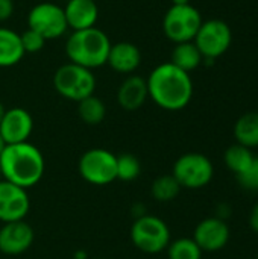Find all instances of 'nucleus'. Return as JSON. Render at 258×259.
Segmentation results:
<instances>
[{"label": "nucleus", "instance_id": "obj_3", "mask_svg": "<svg viewBox=\"0 0 258 259\" xmlns=\"http://www.w3.org/2000/svg\"><path fill=\"white\" fill-rule=\"evenodd\" d=\"M111 46L108 35L94 26L73 30L65 41V55L71 64L94 70L106 64Z\"/></svg>", "mask_w": 258, "mask_h": 259}, {"label": "nucleus", "instance_id": "obj_13", "mask_svg": "<svg viewBox=\"0 0 258 259\" xmlns=\"http://www.w3.org/2000/svg\"><path fill=\"white\" fill-rule=\"evenodd\" d=\"M33 131V118L24 108L15 106L5 111L0 121V135L6 144H18L29 141Z\"/></svg>", "mask_w": 258, "mask_h": 259}, {"label": "nucleus", "instance_id": "obj_10", "mask_svg": "<svg viewBox=\"0 0 258 259\" xmlns=\"http://www.w3.org/2000/svg\"><path fill=\"white\" fill-rule=\"evenodd\" d=\"M233 32L227 21L219 18H211L202 21L193 42L199 49L204 58L216 59L222 56L231 46Z\"/></svg>", "mask_w": 258, "mask_h": 259}, {"label": "nucleus", "instance_id": "obj_4", "mask_svg": "<svg viewBox=\"0 0 258 259\" xmlns=\"http://www.w3.org/2000/svg\"><path fill=\"white\" fill-rule=\"evenodd\" d=\"M131 241L135 249L148 255H157L164 252L172 240L167 223L151 214H144L134 220L129 232Z\"/></svg>", "mask_w": 258, "mask_h": 259}, {"label": "nucleus", "instance_id": "obj_24", "mask_svg": "<svg viewBox=\"0 0 258 259\" xmlns=\"http://www.w3.org/2000/svg\"><path fill=\"white\" fill-rule=\"evenodd\" d=\"M167 250L169 259H201L202 250L193 238H178L170 241Z\"/></svg>", "mask_w": 258, "mask_h": 259}, {"label": "nucleus", "instance_id": "obj_26", "mask_svg": "<svg viewBox=\"0 0 258 259\" xmlns=\"http://www.w3.org/2000/svg\"><path fill=\"white\" fill-rule=\"evenodd\" d=\"M236 179L242 188L249 191H258V156H254L252 162L245 171L236 175Z\"/></svg>", "mask_w": 258, "mask_h": 259}, {"label": "nucleus", "instance_id": "obj_14", "mask_svg": "<svg viewBox=\"0 0 258 259\" xmlns=\"http://www.w3.org/2000/svg\"><path fill=\"white\" fill-rule=\"evenodd\" d=\"M193 240L202 252L222 250L230 241V228L219 217H208L198 223L193 232Z\"/></svg>", "mask_w": 258, "mask_h": 259}, {"label": "nucleus", "instance_id": "obj_17", "mask_svg": "<svg viewBox=\"0 0 258 259\" xmlns=\"http://www.w3.org/2000/svg\"><path fill=\"white\" fill-rule=\"evenodd\" d=\"M149 99L146 79L138 74H129L117 90V103L125 111L140 109Z\"/></svg>", "mask_w": 258, "mask_h": 259}, {"label": "nucleus", "instance_id": "obj_5", "mask_svg": "<svg viewBox=\"0 0 258 259\" xmlns=\"http://www.w3.org/2000/svg\"><path fill=\"white\" fill-rule=\"evenodd\" d=\"M53 87L61 97L78 103L94 94L96 76L93 70L68 62L55 71Z\"/></svg>", "mask_w": 258, "mask_h": 259}, {"label": "nucleus", "instance_id": "obj_35", "mask_svg": "<svg viewBox=\"0 0 258 259\" xmlns=\"http://www.w3.org/2000/svg\"><path fill=\"white\" fill-rule=\"evenodd\" d=\"M257 259H258V256H257Z\"/></svg>", "mask_w": 258, "mask_h": 259}, {"label": "nucleus", "instance_id": "obj_30", "mask_svg": "<svg viewBox=\"0 0 258 259\" xmlns=\"http://www.w3.org/2000/svg\"><path fill=\"white\" fill-rule=\"evenodd\" d=\"M75 259H88V255L84 250H78V252H75Z\"/></svg>", "mask_w": 258, "mask_h": 259}, {"label": "nucleus", "instance_id": "obj_34", "mask_svg": "<svg viewBox=\"0 0 258 259\" xmlns=\"http://www.w3.org/2000/svg\"><path fill=\"white\" fill-rule=\"evenodd\" d=\"M2 179H3V178H2V170H0V181H2Z\"/></svg>", "mask_w": 258, "mask_h": 259}, {"label": "nucleus", "instance_id": "obj_11", "mask_svg": "<svg viewBox=\"0 0 258 259\" xmlns=\"http://www.w3.org/2000/svg\"><path fill=\"white\" fill-rule=\"evenodd\" d=\"M30 209L27 190L5 179L0 181V223L24 220Z\"/></svg>", "mask_w": 258, "mask_h": 259}, {"label": "nucleus", "instance_id": "obj_2", "mask_svg": "<svg viewBox=\"0 0 258 259\" xmlns=\"http://www.w3.org/2000/svg\"><path fill=\"white\" fill-rule=\"evenodd\" d=\"M2 178L24 190L35 187L44 176L46 161L32 143L8 144L0 155Z\"/></svg>", "mask_w": 258, "mask_h": 259}, {"label": "nucleus", "instance_id": "obj_25", "mask_svg": "<svg viewBox=\"0 0 258 259\" xmlns=\"http://www.w3.org/2000/svg\"><path fill=\"white\" fill-rule=\"evenodd\" d=\"M141 173L140 159L132 153H122L117 155V181L122 182H132Z\"/></svg>", "mask_w": 258, "mask_h": 259}, {"label": "nucleus", "instance_id": "obj_8", "mask_svg": "<svg viewBox=\"0 0 258 259\" xmlns=\"http://www.w3.org/2000/svg\"><path fill=\"white\" fill-rule=\"evenodd\" d=\"M202 24L201 12L189 5L175 6L172 5L163 18V32L175 44L193 41Z\"/></svg>", "mask_w": 258, "mask_h": 259}, {"label": "nucleus", "instance_id": "obj_32", "mask_svg": "<svg viewBox=\"0 0 258 259\" xmlns=\"http://www.w3.org/2000/svg\"><path fill=\"white\" fill-rule=\"evenodd\" d=\"M6 146H8V144L5 143V140H3V138H2V135H0V155H2V152L5 150V147H6Z\"/></svg>", "mask_w": 258, "mask_h": 259}, {"label": "nucleus", "instance_id": "obj_33", "mask_svg": "<svg viewBox=\"0 0 258 259\" xmlns=\"http://www.w3.org/2000/svg\"><path fill=\"white\" fill-rule=\"evenodd\" d=\"M5 111H6V108H5L3 103L0 102V121H2V118H3V115H5Z\"/></svg>", "mask_w": 258, "mask_h": 259}, {"label": "nucleus", "instance_id": "obj_1", "mask_svg": "<svg viewBox=\"0 0 258 259\" xmlns=\"http://www.w3.org/2000/svg\"><path fill=\"white\" fill-rule=\"evenodd\" d=\"M149 99L164 111H181L193 97V80L190 73L172 62L157 65L146 79Z\"/></svg>", "mask_w": 258, "mask_h": 259}, {"label": "nucleus", "instance_id": "obj_28", "mask_svg": "<svg viewBox=\"0 0 258 259\" xmlns=\"http://www.w3.org/2000/svg\"><path fill=\"white\" fill-rule=\"evenodd\" d=\"M14 14V0H0V23L6 21Z\"/></svg>", "mask_w": 258, "mask_h": 259}, {"label": "nucleus", "instance_id": "obj_6", "mask_svg": "<svg viewBox=\"0 0 258 259\" xmlns=\"http://www.w3.org/2000/svg\"><path fill=\"white\" fill-rule=\"evenodd\" d=\"M78 170L81 178L90 185H109L117 181V155L102 147L90 149L79 158Z\"/></svg>", "mask_w": 258, "mask_h": 259}, {"label": "nucleus", "instance_id": "obj_22", "mask_svg": "<svg viewBox=\"0 0 258 259\" xmlns=\"http://www.w3.org/2000/svg\"><path fill=\"white\" fill-rule=\"evenodd\" d=\"M181 185L178 184V181L173 178V175H163L158 176L152 185H151V194L157 202L161 203H167L175 200L179 193H181Z\"/></svg>", "mask_w": 258, "mask_h": 259}, {"label": "nucleus", "instance_id": "obj_20", "mask_svg": "<svg viewBox=\"0 0 258 259\" xmlns=\"http://www.w3.org/2000/svg\"><path fill=\"white\" fill-rule=\"evenodd\" d=\"M234 138L239 144L254 149L258 147V111L243 114L234 124Z\"/></svg>", "mask_w": 258, "mask_h": 259}, {"label": "nucleus", "instance_id": "obj_7", "mask_svg": "<svg viewBox=\"0 0 258 259\" xmlns=\"http://www.w3.org/2000/svg\"><path fill=\"white\" fill-rule=\"evenodd\" d=\"M172 175L178 181L181 188L199 190L211 182L214 176V167L205 155L190 152L176 159Z\"/></svg>", "mask_w": 258, "mask_h": 259}, {"label": "nucleus", "instance_id": "obj_9", "mask_svg": "<svg viewBox=\"0 0 258 259\" xmlns=\"http://www.w3.org/2000/svg\"><path fill=\"white\" fill-rule=\"evenodd\" d=\"M27 24L29 29L38 32L46 41L61 38L68 29L64 8L52 2L35 5L27 14Z\"/></svg>", "mask_w": 258, "mask_h": 259}, {"label": "nucleus", "instance_id": "obj_29", "mask_svg": "<svg viewBox=\"0 0 258 259\" xmlns=\"http://www.w3.org/2000/svg\"><path fill=\"white\" fill-rule=\"evenodd\" d=\"M249 226L255 234H258V203L252 208V211L249 214Z\"/></svg>", "mask_w": 258, "mask_h": 259}, {"label": "nucleus", "instance_id": "obj_19", "mask_svg": "<svg viewBox=\"0 0 258 259\" xmlns=\"http://www.w3.org/2000/svg\"><path fill=\"white\" fill-rule=\"evenodd\" d=\"M202 59H204V56L201 55L199 49L196 47V44L193 41L176 44L173 47L172 56H170V62L187 73L196 70L202 64Z\"/></svg>", "mask_w": 258, "mask_h": 259}, {"label": "nucleus", "instance_id": "obj_18", "mask_svg": "<svg viewBox=\"0 0 258 259\" xmlns=\"http://www.w3.org/2000/svg\"><path fill=\"white\" fill-rule=\"evenodd\" d=\"M24 56L20 33L9 27H0V68L17 65Z\"/></svg>", "mask_w": 258, "mask_h": 259}, {"label": "nucleus", "instance_id": "obj_31", "mask_svg": "<svg viewBox=\"0 0 258 259\" xmlns=\"http://www.w3.org/2000/svg\"><path fill=\"white\" fill-rule=\"evenodd\" d=\"M190 0H172V5L175 6H182V5H189Z\"/></svg>", "mask_w": 258, "mask_h": 259}, {"label": "nucleus", "instance_id": "obj_12", "mask_svg": "<svg viewBox=\"0 0 258 259\" xmlns=\"http://www.w3.org/2000/svg\"><path fill=\"white\" fill-rule=\"evenodd\" d=\"M35 241L33 228L24 220L2 223L0 226V252L8 256H18L27 252Z\"/></svg>", "mask_w": 258, "mask_h": 259}, {"label": "nucleus", "instance_id": "obj_16", "mask_svg": "<svg viewBox=\"0 0 258 259\" xmlns=\"http://www.w3.org/2000/svg\"><path fill=\"white\" fill-rule=\"evenodd\" d=\"M106 64L119 74H134V71L141 64V52L135 44L129 41L116 42L109 49Z\"/></svg>", "mask_w": 258, "mask_h": 259}, {"label": "nucleus", "instance_id": "obj_23", "mask_svg": "<svg viewBox=\"0 0 258 259\" xmlns=\"http://www.w3.org/2000/svg\"><path fill=\"white\" fill-rule=\"evenodd\" d=\"M254 153H252V149H248L239 143L230 146L225 152V164L227 167L234 173V175H240L242 171H245L249 164L252 162L254 159Z\"/></svg>", "mask_w": 258, "mask_h": 259}, {"label": "nucleus", "instance_id": "obj_27", "mask_svg": "<svg viewBox=\"0 0 258 259\" xmlns=\"http://www.w3.org/2000/svg\"><path fill=\"white\" fill-rule=\"evenodd\" d=\"M20 39H21L24 53H36V52L43 50V47L46 44L44 36H41L38 32H35L29 27L23 33H20Z\"/></svg>", "mask_w": 258, "mask_h": 259}, {"label": "nucleus", "instance_id": "obj_15", "mask_svg": "<svg viewBox=\"0 0 258 259\" xmlns=\"http://www.w3.org/2000/svg\"><path fill=\"white\" fill-rule=\"evenodd\" d=\"M67 26L71 30L94 27L99 20V6L96 0H68L64 6Z\"/></svg>", "mask_w": 258, "mask_h": 259}, {"label": "nucleus", "instance_id": "obj_21", "mask_svg": "<svg viewBox=\"0 0 258 259\" xmlns=\"http://www.w3.org/2000/svg\"><path fill=\"white\" fill-rule=\"evenodd\" d=\"M78 114L79 118L88 124V126H96L100 124L105 117H106V106L102 99L96 97L94 94L78 102Z\"/></svg>", "mask_w": 258, "mask_h": 259}]
</instances>
